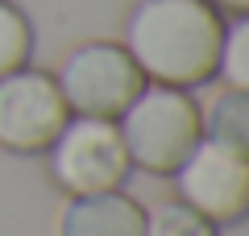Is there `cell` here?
<instances>
[{
	"label": "cell",
	"instance_id": "obj_4",
	"mask_svg": "<svg viewBox=\"0 0 249 236\" xmlns=\"http://www.w3.org/2000/svg\"><path fill=\"white\" fill-rule=\"evenodd\" d=\"M46 153H50V178L71 199L121 191L133 170L116 120H100V116H71Z\"/></svg>",
	"mask_w": 249,
	"mask_h": 236
},
{
	"label": "cell",
	"instance_id": "obj_7",
	"mask_svg": "<svg viewBox=\"0 0 249 236\" xmlns=\"http://www.w3.org/2000/svg\"><path fill=\"white\" fill-rule=\"evenodd\" d=\"M58 236H145V207L124 191L75 195L58 216Z\"/></svg>",
	"mask_w": 249,
	"mask_h": 236
},
{
	"label": "cell",
	"instance_id": "obj_3",
	"mask_svg": "<svg viewBox=\"0 0 249 236\" xmlns=\"http://www.w3.org/2000/svg\"><path fill=\"white\" fill-rule=\"evenodd\" d=\"M54 79H58V91L71 108V116H100V120H116L150 83L142 67L133 62V54L116 42L75 46L62 58Z\"/></svg>",
	"mask_w": 249,
	"mask_h": 236
},
{
	"label": "cell",
	"instance_id": "obj_8",
	"mask_svg": "<svg viewBox=\"0 0 249 236\" xmlns=\"http://www.w3.org/2000/svg\"><path fill=\"white\" fill-rule=\"evenodd\" d=\"M204 137L249 162V91H220L204 112Z\"/></svg>",
	"mask_w": 249,
	"mask_h": 236
},
{
	"label": "cell",
	"instance_id": "obj_1",
	"mask_svg": "<svg viewBox=\"0 0 249 236\" xmlns=\"http://www.w3.org/2000/svg\"><path fill=\"white\" fill-rule=\"evenodd\" d=\"M224 13L212 0H137L124 21V50L142 75L166 87H199L216 79Z\"/></svg>",
	"mask_w": 249,
	"mask_h": 236
},
{
	"label": "cell",
	"instance_id": "obj_11",
	"mask_svg": "<svg viewBox=\"0 0 249 236\" xmlns=\"http://www.w3.org/2000/svg\"><path fill=\"white\" fill-rule=\"evenodd\" d=\"M145 236H220V232L208 216H199L196 207L175 199V203H158L154 211H145Z\"/></svg>",
	"mask_w": 249,
	"mask_h": 236
},
{
	"label": "cell",
	"instance_id": "obj_10",
	"mask_svg": "<svg viewBox=\"0 0 249 236\" xmlns=\"http://www.w3.org/2000/svg\"><path fill=\"white\" fill-rule=\"evenodd\" d=\"M29 54H34V29H29V17L13 4V0H0V75L25 67Z\"/></svg>",
	"mask_w": 249,
	"mask_h": 236
},
{
	"label": "cell",
	"instance_id": "obj_9",
	"mask_svg": "<svg viewBox=\"0 0 249 236\" xmlns=\"http://www.w3.org/2000/svg\"><path fill=\"white\" fill-rule=\"evenodd\" d=\"M216 75L237 91H249V13H237V21H224V37H220V62Z\"/></svg>",
	"mask_w": 249,
	"mask_h": 236
},
{
	"label": "cell",
	"instance_id": "obj_12",
	"mask_svg": "<svg viewBox=\"0 0 249 236\" xmlns=\"http://www.w3.org/2000/svg\"><path fill=\"white\" fill-rule=\"evenodd\" d=\"M216 9H229V13H249V0H212Z\"/></svg>",
	"mask_w": 249,
	"mask_h": 236
},
{
	"label": "cell",
	"instance_id": "obj_5",
	"mask_svg": "<svg viewBox=\"0 0 249 236\" xmlns=\"http://www.w3.org/2000/svg\"><path fill=\"white\" fill-rule=\"evenodd\" d=\"M67 120H71V108L54 75L34 67L0 75V149L46 153Z\"/></svg>",
	"mask_w": 249,
	"mask_h": 236
},
{
	"label": "cell",
	"instance_id": "obj_2",
	"mask_svg": "<svg viewBox=\"0 0 249 236\" xmlns=\"http://www.w3.org/2000/svg\"><path fill=\"white\" fill-rule=\"evenodd\" d=\"M116 129L133 166H142L145 174H175L204 141V112L191 91L145 83L142 96L116 116Z\"/></svg>",
	"mask_w": 249,
	"mask_h": 236
},
{
	"label": "cell",
	"instance_id": "obj_6",
	"mask_svg": "<svg viewBox=\"0 0 249 236\" xmlns=\"http://www.w3.org/2000/svg\"><path fill=\"white\" fill-rule=\"evenodd\" d=\"M178 199L212 224H237L249 216V162L216 141H199L175 170Z\"/></svg>",
	"mask_w": 249,
	"mask_h": 236
}]
</instances>
